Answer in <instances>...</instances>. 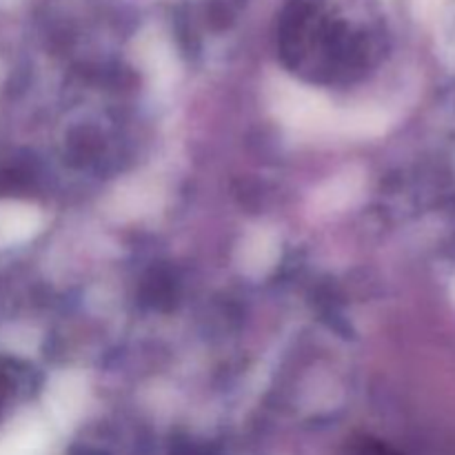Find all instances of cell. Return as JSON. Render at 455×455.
Segmentation results:
<instances>
[{"mask_svg": "<svg viewBox=\"0 0 455 455\" xmlns=\"http://www.w3.org/2000/svg\"><path fill=\"white\" fill-rule=\"evenodd\" d=\"M378 44L380 29L367 0H289L280 20L284 58L318 80L367 69Z\"/></svg>", "mask_w": 455, "mask_h": 455, "instance_id": "1", "label": "cell"}, {"mask_svg": "<svg viewBox=\"0 0 455 455\" xmlns=\"http://www.w3.org/2000/svg\"><path fill=\"white\" fill-rule=\"evenodd\" d=\"M347 455H398V453L389 451V449L376 443H360V444H354Z\"/></svg>", "mask_w": 455, "mask_h": 455, "instance_id": "2", "label": "cell"}, {"mask_svg": "<svg viewBox=\"0 0 455 455\" xmlns=\"http://www.w3.org/2000/svg\"><path fill=\"white\" fill-rule=\"evenodd\" d=\"M7 394H9V382H7V378L0 373V409H3L4 400H7Z\"/></svg>", "mask_w": 455, "mask_h": 455, "instance_id": "3", "label": "cell"}]
</instances>
